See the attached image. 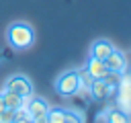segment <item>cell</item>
<instances>
[{
  "label": "cell",
  "mask_w": 131,
  "mask_h": 123,
  "mask_svg": "<svg viewBox=\"0 0 131 123\" xmlns=\"http://www.w3.org/2000/svg\"><path fill=\"white\" fill-rule=\"evenodd\" d=\"M0 123H14V111L12 109H2L0 111Z\"/></svg>",
  "instance_id": "obj_14"
},
{
  "label": "cell",
  "mask_w": 131,
  "mask_h": 123,
  "mask_svg": "<svg viewBox=\"0 0 131 123\" xmlns=\"http://www.w3.org/2000/svg\"><path fill=\"white\" fill-rule=\"evenodd\" d=\"M33 123H49V121H47V115H45V117H37V119H33Z\"/></svg>",
  "instance_id": "obj_15"
},
{
  "label": "cell",
  "mask_w": 131,
  "mask_h": 123,
  "mask_svg": "<svg viewBox=\"0 0 131 123\" xmlns=\"http://www.w3.org/2000/svg\"><path fill=\"white\" fill-rule=\"evenodd\" d=\"M129 80H131V74H129Z\"/></svg>",
  "instance_id": "obj_18"
},
{
  "label": "cell",
  "mask_w": 131,
  "mask_h": 123,
  "mask_svg": "<svg viewBox=\"0 0 131 123\" xmlns=\"http://www.w3.org/2000/svg\"><path fill=\"white\" fill-rule=\"evenodd\" d=\"M63 123H84V117L76 111H63Z\"/></svg>",
  "instance_id": "obj_13"
},
{
  "label": "cell",
  "mask_w": 131,
  "mask_h": 123,
  "mask_svg": "<svg viewBox=\"0 0 131 123\" xmlns=\"http://www.w3.org/2000/svg\"><path fill=\"white\" fill-rule=\"evenodd\" d=\"M14 123H33V119L31 117H23V119H16Z\"/></svg>",
  "instance_id": "obj_16"
},
{
  "label": "cell",
  "mask_w": 131,
  "mask_h": 123,
  "mask_svg": "<svg viewBox=\"0 0 131 123\" xmlns=\"http://www.w3.org/2000/svg\"><path fill=\"white\" fill-rule=\"evenodd\" d=\"M2 98H4V107H6V109H12V111L25 107L27 100H29V96L25 98V96H18V94H14V92H10V90H2Z\"/></svg>",
  "instance_id": "obj_9"
},
{
  "label": "cell",
  "mask_w": 131,
  "mask_h": 123,
  "mask_svg": "<svg viewBox=\"0 0 131 123\" xmlns=\"http://www.w3.org/2000/svg\"><path fill=\"white\" fill-rule=\"evenodd\" d=\"M63 111H66V109L49 107V111H47V121H49V123H63Z\"/></svg>",
  "instance_id": "obj_12"
},
{
  "label": "cell",
  "mask_w": 131,
  "mask_h": 123,
  "mask_svg": "<svg viewBox=\"0 0 131 123\" xmlns=\"http://www.w3.org/2000/svg\"><path fill=\"white\" fill-rule=\"evenodd\" d=\"M106 123H129V117L121 109H111L106 113Z\"/></svg>",
  "instance_id": "obj_11"
},
{
  "label": "cell",
  "mask_w": 131,
  "mask_h": 123,
  "mask_svg": "<svg viewBox=\"0 0 131 123\" xmlns=\"http://www.w3.org/2000/svg\"><path fill=\"white\" fill-rule=\"evenodd\" d=\"M80 80H78V70H68L57 76L55 80V92L59 96H74L78 92Z\"/></svg>",
  "instance_id": "obj_2"
},
{
  "label": "cell",
  "mask_w": 131,
  "mask_h": 123,
  "mask_svg": "<svg viewBox=\"0 0 131 123\" xmlns=\"http://www.w3.org/2000/svg\"><path fill=\"white\" fill-rule=\"evenodd\" d=\"M27 111H29V115L33 117V119H37V117H45L47 115V111H49V105H47V100L45 98H37V96H29V100H27Z\"/></svg>",
  "instance_id": "obj_5"
},
{
  "label": "cell",
  "mask_w": 131,
  "mask_h": 123,
  "mask_svg": "<svg viewBox=\"0 0 131 123\" xmlns=\"http://www.w3.org/2000/svg\"><path fill=\"white\" fill-rule=\"evenodd\" d=\"M86 72L92 76V80H100L108 70L104 66L102 59H96V57H88V64H86Z\"/></svg>",
  "instance_id": "obj_8"
},
{
  "label": "cell",
  "mask_w": 131,
  "mask_h": 123,
  "mask_svg": "<svg viewBox=\"0 0 131 123\" xmlns=\"http://www.w3.org/2000/svg\"><path fill=\"white\" fill-rule=\"evenodd\" d=\"M104 66L108 72H117V74H125L127 72V57L123 51L113 49L106 57H104Z\"/></svg>",
  "instance_id": "obj_4"
},
{
  "label": "cell",
  "mask_w": 131,
  "mask_h": 123,
  "mask_svg": "<svg viewBox=\"0 0 131 123\" xmlns=\"http://www.w3.org/2000/svg\"><path fill=\"white\" fill-rule=\"evenodd\" d=\"M2 109H6V107H4V98H2V92H0V111H2Z\"/></svg>",
  "instance_id": "obj_17"
},
{
  "label": "cell",
  "mask_w": 131,
  "mask_h": 123,
  "mask_svg": "<svg viewBox=\"0 0 131 123\" xmlns=\"http://www.w3.org/2000/svg\"><path fill=\"white\" fill-rule=\"evenodd\" d=\"M4 90H10V92L27 98V96L33 94V84H31V80H29L25 74H14V76H10V78L6 80Z\"/></svg>",
  "instance_id": "obj_3"
},
{
  "label": "cell",
  "mask_w": 131,
  "mask_h": 123,
  "mask_svg": "<svg viewBox=\"0 0 131 123\" xmlns=\"http://www.w3.org/2000/svg\"><path fill=\"white\" fill-rule=\"evenodd\" d=\"M6 41L12 49H29L35 41L33 27L27 23H12L6 29Z\"/></svg>",
  "instance_id": "obj_1"
},
{
  "label": "cell",
  "mask_w": 131,
  "mask_h": 123,
  "mask_svg": "<svg viewBox=\"0 0 131 123\" xmlns=\"http://www.w3.org/2000/svg\"><path fill=\"white\" fill-rule=\"evenodd\" d=\"M121 76H123V74H117V72H106V74H104V76H102L100 80H102V82H104V84H106V86L111 88V92L115 94V92H117V88H119Z\"/></svg>",
  "instance_id": "obj_10"
},
{
  "label": "cell",
  "mask_w": 131,
  "mask_h": 123,
  "mask_svg": "<svg viewBox=\"0 0 131 123\" xmlns=\"http://www.w3.org/2000/svg\"><path fill=\"white\" fill-rule=\"evenodd\" d=\"M115 49V45L108 41V39H96L92 45H90V57H96V59H102Z\"/></svg>",
  "instance_id": "obj_6"
},
{
  "label": "cell",
  "mask_w": 131,
  "mask_h": 123,
  "mask_svg": "<svg viewBox=\"0 0 131 123\" xmlns=\"http://www.w3.org/2000/svg\"><path fill=\"white\" fill-rule=\"evenodd\" d=\"M88 92H90V98H94V100H106V98H111V96H113L111 88H108L102 80H92V82H90Z\"/></svg>",
  "instance_id": "obj_7"
}]
</instances>
